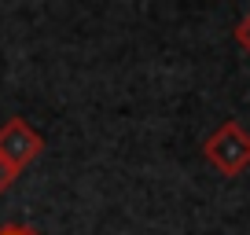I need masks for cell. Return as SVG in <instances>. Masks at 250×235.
I'll use <instances>...</instances> for the list:
<instances>
[{"mask_svg":"<svg viewBox=\"0 0 250 235\" xmlns=\"http://www.w3.org/2000/svg\"><path fill=\"white\" fill-rule=\"evenodd\" d=\"M203 155H206V162H210L217 173H225V176H239V173L250 165V133L235 121V118H228L217 133L206 136Z\"/></svg>","mask_w":250,"mask_h":235,"instance_id":"6da1fadb","label":"cell"},{"mask_svg":"<svg viewBox=\"0 0 250 235\" xmlns=\"http://www.w3.org/2000/svg\"><path fill=\"white\" fill-rule=\"evenodd\" d=\"M41 151H44V140H41V133H33L30 121L8 118V121L0 125V158L8 165H15L19 173H22V165H30Z\"/></svg>","mask_w":250,"mask_h":235,"instance_id":"7a4b0ae2","label":"cell"},{"mask_svg":"<svg viewBox=\"0 0 250 235\" xmlns=\"http://www.w3.org/2000/svg\"><path fill=\"white\" fill-rule=\"evenodd\" d=\"M235 40H239V48H243V52L250 55V11L243 15V22L235 26Z\"/></svg>","mask_w":250,"mask_h":235,"instance_id":"3957f363","label":"cell"},{"mask_svg":"<svg viewBox=\"0 0 250 235\" xmlns=\"http://www.w3.org/2000/svg\"><path fill=\"white\" fill-rule=\"evenodd\" d=\"M15 176H19V169H15V165H8L4 158H0V195H4V191L15 184Z\"/></svg>","mask_w":250,"mask_h":235,"instance_id":"277c9868","label":"cell"},{"mask_svg":"<svg viewBox=\"0 0 250 235\" xmlns=\"http://www.w3.org/2000/svg\"><path fill=\"white\" fill-rule=\"evenodd\" d=\"M0 235H41L37 228H30V224H4L0 228Z\"/></svg>","mask_w":250,"mask_h":235,"instance_id":"5b68a950","label":"cell"}]
</instances>
